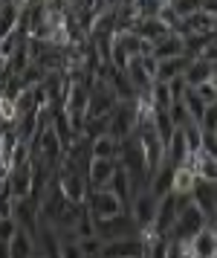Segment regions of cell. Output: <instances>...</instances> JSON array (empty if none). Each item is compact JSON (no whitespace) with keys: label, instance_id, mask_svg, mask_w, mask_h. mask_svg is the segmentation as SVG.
<instances>
[{"label":"cell","instance_id":"cell-1","mask_svg":"<svg viewBox=\"0 0 217 258\" xmlns=\"http://www.w3.org/2000/svg\"><path fill=\"white\" fill-rule=\"evenodd\" d=\"M87 212H90L96 221H110V218H119V215H125V206H122V200L116 198L110 188H90L87 191Z\"/></svg>","mask_w":217,"mask_h":258},{"label":"cell","instance_id":"cell-2","mask_svg":"<svg viewBox=\"0 0 217 258\" xmlns=\"http://www.w3.org/2000/svg\"><path fill=\"white\" fill-rule=\"evenodd\" d=\"M55 183H58V191H61V198L73 203V206H84L87 203V177L79 174V171H73V168H58L55 171Z\"/></svg>","mask_w":217,"mask_h":258},{"label":"cell","instance_id":"cell-3","mask_svg":"<svg viewBox=\"0 0 217 258\" xmlns=\"http://www.w3.org/2000/svg\"><path fill=\"white\" fill-rule=\"evenodd\" d=\"M139 116H136V99L133 102H119L116 110L110 113V137H116L119 142H125L127 137L136 134Z\"/></svg>","mask_w":217,"mask_h":258},{"label":"cell","instance_id":"cell-4","mask_svg":"<svg viewBox=\"0 0 217 258\" xmlns=\"http://www.w3.org/2000/svg\"><path fill=\"white\" fill-rule=\"evenodd\" d=\"M157 203H160V198L151 191V188H142V191H136L133 195V200H130V218H133V223L139 226V232H145V229H151L154 226V218H157Z\"/></svg>","mask_w":217,"mask_h":258},{"label":"cell","instance_id":"cell-5","mask_svg":"<svg viewBox=\"0 0 217 258\" xmlns=\"http://www.w3.org/2000/svg\"><path fill=\"white\" fill-rule=\"evenodd\" d=\"M12 218L26 232L38 235L41 229V206L35 198H12Z\"/></svg>","mask_w":217,"mask_h":258},{"label":"cell","instance_id":"cell-6","mask_svg":"<svg viewBox=\"0 0 217 258\" xmlns=\"http://www.w3.org/2000/svg\"><path fill=\"white\" fill-rule=\"evenodd\" d=\"M177 215H180V209H177V195H165V198H160V203H157V218H154V235H160V238H171L174 226H177Z\"/></svg>","mask_w":217,"mask_h":258},{"label":"cell","instance_id":"cell-7","mask_svg":"<svg viewBox=\"0 0 217 258\" xmlns=\"http://www.w3.org/2000/svg\"><path fill=\"white\" fill-rule=\"evenodd\" d=\"M9 195L12 198H32L35 195V163L9 168Z\"/></svg>","mask_w":217,"mask_h":258},{"label":"cell","instance_id":"cell-8","mask_svg":"<svg viewBox=\"0 0 217 258\" xmlns=\"http://www.w3.org/2000/svg\"><path fill=\"white\" fill-rule=\"evenodd\" d=\"M99 258H145V244H142V235L133 238H119V241H107L102 246V255Z\"/></svg>","mask_w":217,"mask_h":258},{"label":"cell","instance_id":"cell-9","mask_svg":"<svg viewBox=\"0 0 217 258\" xmlns=\"http://www.w3.org/2000/svg\"><path fill=\"white\" fill-rule=\"evenodd\" d=\"M191 200H194L200 212L206 215V221L211 223L217 215V183H206V180H197L191 188Z\"/></svg>","mask_w":217,"mask_h":258},{"label":"cell","instance_id":"cell-10","mask_svg":"<svg viewBox=\"0 0 217 258\" xmlns=\"http://www.w3.org/2000/svg\"><path fill=\"white\" fill-rule=\"evenodd\" d=\"M116 171H119V160H90V165H87V186L107 188Z\"/></svg>","mask_w":217,"mask_h":258},{"label":"cell","instance_id":"cell-11","mask_svg":"<svg viewBox=\"0 0 217 258\" xmlns=\"http://www.w3.org/2000/svg\"><path fill=\"white\" fill-rule=\"evenodd\" d=\"M188 249L194 258H217V229L208 223L194 238H188Z\"/></svg>","mask_w":217,"mask_h":258},{"label":"cell","instance_id":"cell-12","mask_svg":"<svg viewBox=\"0 0 217 258\" xmlns=\"http://www.w3.org/2000/svg\"><path fill=\"white\" fill-rule=\"evenodd\" d=\"M214 73H217L214 64H208V61L200 55V58L188 61V67H185V73H183V82H185V87H191V90H194V87H200L203 82H208Z\"/></svg>","mask_w":217,"mask_h":258},{"label":"cell","instance_id":"cell-13","mask_svg":"<svg viewBox=\"0 0 217 258\" xmlns=\"http://www.w3.org/2000/svg\"><path fill=\"white\" fill-rule=\"evenodd\" d=\"M188 165L194 168L197 180H206V183H217V157L214 154H208L206 148L203 151H197L188 157Z\"/></svg>","mask_w":217,"mask_h":258},{"label":"cell","instance_id":"cell-14","mask_svg":"<svg viewBox=\"0 0 217 258\" xmlns=\"http://www.w3.org/2000/svg\"><path fill=\"white\" fill-rule=\"evenodd\" d=\"M127 82L133 84V90H136V96H148L151 87H154V79H151V73L145 70V61H142V55L139 58H133L130 64H127Z\"/></svg>","mask_w":217,"mask_h":258},{"label":"cell","instance_id":"cell-15","mask_svg":"<svg viewBox=\"0 0 217 258\" xmlns=\"http://www.w3.org/2000/svg\"><path fill=\"white\" fill-rule=\"evenodd\" d=\"M119 154H122V142L116 140V137H110V134H102V137L90 140L93 160H119Z\"/></svg>","mask_w":217,"mask_h":258},{"label":"cell","instance_id":"cell-16","mask_svg":"<svg viewBox=\"0 0 217 258\" xmlns=\"http://www.w3.org/2000/svg\"><path fill=\"white\" fill-rule=\"evenodd\" d=\"M188 55H177V58H162L157 61V82L162 84H171L174 79H180L185 73V67H188Z\"/></svg>","mask_w":217,"mask_h":258},{"label":"cell","instance_id":"cell-17","mask_svg":"<svg viewBox=\"0 0 217 258\" xmlns=\"http://www.w3.org/2000/svg\"><path fill=\"white\" fill-rule=\"evenodd\" d=\"M188 145H185V137H183V128L174 131L171 142H168V148H165V165H171V168H177V165H185L188 163Z\"/></svg>","mask_w":217,"mask_h":258},{"label":"cell","instance_id":"cell-18","mask_svg":"<svg viewBox=\"0 0 217 258\" xmlns=\"http://www.w3.org/2000/svg\"><path fill=\"white\" fill-rule=\"evenodd\" d=\"M38 252V241H35L32 232L26 229H18L15 238L9 241V258H32Z\"/></svg>","mask_w":217,"mask_h":258},{"label":"cell","instance_id":"cell-19","mask_svg":"<svg viewBox=\"0 0 217 258\" xmlns=\"http://www.w3.org/2000/svg\"><path fill=\"white\" fill-rule=\"evenodd\" d=\"M177 55H185L183 35L171 32V35H165L162 41H157V44H154V58H157V61H162V58H177Z\"/></svg>","mask_w":217,"mask_h":258},{"label":"cell","instance_id":"cell-20","mask_svg":"<svg viewBox=\"0 0 217 258\" xmlns=\"http://www.w3.org/2000/svg\"><path fill=\"white\" fill-rule=\"evenodd\" d=\"M107 188L122 200V206H125V209H130V200H133V183H130V174L122 168V163H119V171L113 174V180H110V186H107Z\"/></svg>","mask_w":217,"mask_h":258},{"label":"cell","instance_id":"cell-21","mask_svg":"<svg viewBox=\"0 0 217 258\" xmlns=\"http://www.w3.org/2000/svg\"><path fill=\"white\" fill-rule=\"evenodd\" d=\"M194 183H197V174H194V168H191L188 163L174 168V177H171V191L174 195H191Z\"/></svg>","mask_w":217,"mask_h":258},{"label":"cell","instance_id":"cell-22","mask_svg":"<svg viewBox=\"0 0 217 258\" xmlns=\"http://www.w3.org/2000/svg\"><path fill=\"white\" fill-rule=\"evenodd\" d=\"M133 32H136L142 41H148V44H157V41H162L165 35H171L165 26L157 21V18H145V21H136V26H133Z\"/></svg>","mask_w":217,"mask_h":258},{"label":"cell","instance_id":"cell-23","mask_svg":"<svg viewBox=\"0 0 217 258\" xmlns=\"http://www.w3.org/2000/svg\"><path fill=\"white\" fill-rule=\"evenodd\" d=\"M18 21H21V6H12L0 0V41L18 32Z\"/></svg>","mask_w":217,"mask_h":258},{"label":"cell","instance_id":"cell-24","mask_svg":"<svg viewBox=\"0 0 217 258\" xmlns=\"http://www.w3.org/2000/svg\"><path fill=\"white\" fill-rule=\"evenodd\" d=\"M151 105L157 107V110H171L174 105V93H171V84H162V82H154V87H151Z\"/></svg>","mask_w":217,"mask_h":258},{"label":"cell","instance_id":"cell-25","mask_svg":"<svg viewBox=\"0 0 217 258\" xmlns=\"http://www.w3.org/2000/svg\"><path fill=\"white\" fill-rule=\"evenodd\" d=\"M154 131H157L160 142L168 148V142H171L174 131H177V125H174L171 116H168V110H157V113H154Z\"/></svg>","mask_w":217,"mask_h":258},{"label":"cell","instance_id":"cell-26","mask_svg":"<svg viewBox=\"0 0 217 258\" xmlns=\"http://www.w3.org/2000/svg\"><path fill=\"white\" fill-rule=\"evenodd\" d=\"M183 105H185V110H188L191 122H197V125H200V119H203V113H206V105H203V99H200L191 87L183 93Z\"/></svg>","mask_w":217,"mask_h":258},{"label":"cell","instance_id":"cell-27","mask_svg":"<svg viewBox=\"0 0 217 258\" xmlns=\"http://www.w3.org/2000/svg\"><path fill=\"white\" fill-rule=\"evenodd\" d=\"M183 137H185V145H188V154L203 151V140H206V131L200 128L197 122L185 125V128H183Z\"/></svg>","mask_w":217,"mask_h":258},{"label":"cell","instance_id":"cell-28","mask_svg":"<svg viewBox=\"0 0 217 258\" xmlns=\"http://www.w3.org/2000/svg\"><path fill=\"white\" fill-rule=\"evenodd\" d=\"M79 244H81V249H84V255H87V258H99V255H102L104 241L99 238V235H93V238H84V241H79Z\"/></svg>","mask_w":217,"mask_h":258},{"label":"cell","instance_id":"cell-29","mask_svg":"<svg viewBox=\"0 0 217 258\" xmlns=\"http://www.w3.org/2000/svg\"><path fill=\"white\" fill-rule=\"evenodd\" d=\"M171 6L177 9L180 18H188V15L200 12V0H171Z\"/></svg>","mask_w":217,"mask_h":258},{"label":"cell","instance_id":"cell-30","mask_svg":"<svg viewBox=\"0 0 217 258\" xmlns=\"http://www.w3.org/2000/svg\"><path fill=\"white\" fill-rule=\"evenodd\" d=\"M200 128L206 131V134H214V128H217V102L206 107V113H203V119H200Z\"/></svg>","mask_w":217,"mask_h":258},{"label":"cell","instance_id":"cell-31","mask_svg":"<svg viewBox=\"0 0 217 258\" xmlns=\"http://www.w3.org/2000/svg\"><path fill=\"white\" fill-rule=\"evenodd\" d=\"M18 229H21V226L15 223V218H3V221H0V241H3V244H9Z\"/></svg>","mask_w":217,"mask_h":258},{"label":"cell","instance_id":"cell-32","mask_svg":"<svg viewBox=\"0 0 217 258\" xmlns=\"http://www.w3.org/2000/svg\"><path fill=\"white\" fill-rule=\"evenodd\" d=\"M61 258H87L79 241H61Z\"/></svg>","mask_w":217,"mask_h":258},{"label":"cell","instance_id":"cell-33","mask_svg":"<svg viewBox=\"0 0 217 258\" xmlns=\"http://www.w3.org/2000/svg\"><path fill=\"white\" fill-rule=\"evenodd\" d=\"M200 12L208 15L211 21H217V0H200Z\"/></svg>","mask_w":217,"mask_h":258},{"label":"cell","instance_id":"cell-34","mask_svg":"<svg viewBox=\"0 0 217 258\" xmlns=\"http://www.w3.org/2000/svg\"><path fill=\"white\" fill-rule=\"evenodd\" d=\"M6 180H9V168L0 165V188H6Z\"/></svg>","mask_w":217,"mask_h":258},{"label":"cell","instance_id":"cell-35","mask_svg":"<svg viewBox=\"0 0 217 258\" xmlns=\"http://www.w3.org/2000/svg\"><path fill=\"white\" fill-rule=\"evenodd\" d=\"M3 3H12V6H21V9H23V6H29V0H3Z\"/></svg>","mask_w":217,"mask_h":258},{"label":"cell","instance_id":"cell-36","mask_svg":"<svg viewBox=\"0 0 217 258\" xmlns=\"http://www.w3.org/2000/svg\"><path fill=\"white\" fill-rule=\"evenodd\" d=\"M0 258H9V244H3V241H0Z\"/></svg>","mask_w":217,"mask_h":258},{"label":"cell","instance_id":"cell-37","mask_svg":"<svg viewBox=\"0 0 217 258\" xmlns=\"http://www.w3.org/2000/svg\"><path fill=\"white\" fill-rule=\"evenodd\" d=\"M157 3H160V6H168V3H171V0H157Z\"/></svg>","mask_w":217,"mask_h":258},{"label":"cell","instance_id":"cell-38","mask_svg":"<svg viewBox=\"0 0 217 258\" xmlns=\"http://www.w3.org/2000/svg\"><path fill=\"white\" fill-rule=\"evenodd\" d=\"M211 226H214V229H217V215H214V221H211Z\"/></svg>","mask_w":217,"mask_h":258},{"label":"cell","instance_id":"cell-39","mask_svg":"<svg viewBox=\"0 0 217 258\" xmlns=\"http://www.w3.org/2000/svg\"><path fill=\"white\" fill-rule=\"evenodd\" d=\"M32 258H44V255H41V252H35V255H32Z\"/></svg>","mask_w":217,"mask_h":258},{"label":"cell","instance_id":"cell-40","mask_svg":"<svg viewBox=\"0 0 217 258\" xmlns=\"http://www.w3.org/2000/svg\"><path fill=\"white\" fill-rule=\"evenodd\" d=\"M211 137H214V142H217V128H214V134H211Z\"/></svg>","mask_w":217,"mask_h":258}]
</instances>
